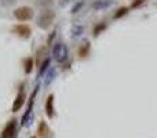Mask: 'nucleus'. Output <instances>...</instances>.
I'll return each mask as SVG.
<instances>
[{"instance_id":"obj_1","label":"nucleus","mask_w":157,"mask_h":138,"mask_svg":"<svg viewBox=\"0 0 157 138\" xmlns=\"http://www.w3.org/2000/svg\"><path fill=\"white\" fill-rule=\"evenodd\" d=\"M55 19V13L52 10H43L40 14H39L37 19H36V25H37L40 29H48L51 26V24L54 22Z\"/></svg>"},{"instance_id":"obj_2","label":"nucleus","mask_w":157,"mask_h":138,"mask_svg":"<svg viewBox=\"0 0 157 138\" xmlns=\"http://www.w3.org/2000/svg\"><path fill=\"white\" fill-rule=\"evenodd\" d=\"M51 55L57 62L62 64L68 60V55H69V51H68V46L65 43H55L52 46V50H51Z\"/></svg>"},{"instance_id":"obj_3","label":"nucleus","mask_w":157,"mask_h":138,"mask_svg":"<svg viewBox=\"0 0 157 138\" xmlns=\"http://www.w3.org/2000/svg\"><path fill=\"white\" fill-rule=\"evenodd\" d=\"M37 90H39V86H36L35 90H33V93H32V95H30V98H29V105H28L26 112L24 113V116H22V119H21L22 126H28L33 117V105H35V98H36V94H37Z\"/></svg>"},{"instance_id":"obj_4","label":"nucleus","mask_w":157,"mask_h":138,"mask_svg":"<svg viewBox=\"0 0 157 138\" xmlns=\"http://www.w3.org/2000/svg\"><path fill=\"white\" fill-rule=\"evenodd\" d=\"M33 15H35L33 8L28 7V6H21V7L14 10V17L18 21H29V19L33 18Z\"/></svg>"},{"instance_id":"obj_5","label":"nucleus","mask_w":157,"mask_h":138,"mask_svg":"<svg viewBox=\"0 0 157 138\" xmlns=\"http://www.w3.org/2000/svg\"><path fill=\"white\" fill-rule=\"evenodd\" d=\"M13 33H15L21 39H29L32 36V29L25 24H17L13 26Z\"/></svg>"},{"instance_id":"obj_6","label":"nucleus","mask_w":157,"mask_h":138,"mask_svg":"<svg viewBox=\"0 0 157 138\" xmlns=\"http://www.w3.org/2000/svg\"><path fill=\"white\" fill-rule=\"evenodd\" d=\"M25 100H26V93H25L24 84H21L18 94H17L15 100H14V102H13V108H11V111H13L14 113H15V112H18L19 109L22 108V105L25 104Z\"/></svg>"},{"instance_id":"obj_7","label":"nucleus","mask_w":157,"mask_h":138,"mask_svg":"<svg viewBox=\"0 0 157 138\" xmlns=\"http://www.w3.org/2000/svg\"><path fill=\"white\" fill-rule=\"evenodd\" d=\"M15 130H17V120L11 119L10 122L6 124V127L3 128V133L0 138H13L15 136Z\"/></svg>"},{"instance_id":"obj_8","label":"nucleus","mask_w":157,"mask_h":138,"mask_svg":"<svg viewBox=\"0 0 157 138\" xmlns=\"http://www.w3.org/2000/svg\"><path fill=\"white\" fill-rule=\"evenodd\" d=\"M52 131L51 128L48 127V124H47L44 120H40V123H39L37 126V136L39 138H51L52 136Z\"/></svg>"},{"instance_id":"obj_9","label":"nucleus","mask_w":157,"mask_h":138,"mask_svg":"<svg viewBox=\"0 0 157 138\" xmlns=\"http://www.w3.org/2000/svg\"><path fill=\"white\" fill-rule=\"evenodd\" d=\"M90 51H91V43L90 40L84 39V41L80 44V47L77 49V55L83 60V58H87L90 55Z\"/></svg>"},{"instance_id":"obj_10","label":"nucleus","mask_w":157,"mask_h":138,"mask_svg":"<svg viewBox=\"0 0 157 138\" xmlns=\"http://www.w3.org/2000/svg\"><path fill=\"white\" fill-rule=\"evenodd\" d=\"M46 115L50 117V119H52V117L55 116V108H54V94H50L48 97H47L46 100Z\"/></svg>"},{"instance_id":"obj_11","label":"nucleus","mask_w":157,"mask_h":138,"mask_svg":"<svg viewBox=\"0 0 157 138\" xmlns=\"http://www.w3.org/2000/svg\"><path fill=\"white\" fill-rule=\"evenodd\" d=\"M113 4V0H95L92 3V8L95 11H101V10H105V8L110 7Z\"/></svg>"},{"instance_id":"obj_12","label":"nucleus","mask_w":157,"mask_h":138,"mask_svg":"<svg viewBox=\"0 0 157 138\" xmlns=\"http://www.w3.org/2000/svg\"><path fill=\"white\" fill-rule=\"evenodd\" d=\"M58 75V69L55 68V66H52V68H50L48 70H47L46 73V79H44V86H50V84L52 83V81L55 80V77H57Z\"/></svg>"},{"instance_id":"obj_13","label":"nucleus","mask_w":157,"mask_h":138,"mask_svg":"<svg viewBox=\"0 0 157 138\" xmlns=\"http://www.w3.org/2000/svg\"><path fill=\"white\" fill-rule=\"evenodd\" d=\"M106 28H108V24H106V22H98V24H95V26L92 28V36H94V37H98Z\"/></svg>"},{"instance_id":"obj_14","label":"nucleus","mask_w":157,"mask_h":138,"mask_svg":"<svg viewBox=\"0 0 157 138\" xmlns=\"http://www.w3.org/2000/svg\"><path fill=\"white\" fill-rule=\"evenodd\" d=\"M50 62H51V58L47 57L46 60L43 61V64L40 65V68H39V73H37V77H43L44 75L47 73V70H48V66H50Z\"/></svg>"},{"instance_id":"obj_15","label":"nucleus","mask_w":157,"mask_h":138,"mask_svg":"<svg viewBox=\"0 0 157 138\" xmlns=\"http://www.w3.org/2000/svg\"><path fill=\"white\" fill-rule=\"evenodd\" d=\"M33 64H35V61H33V58H30V57H26L24 60V72H25V75H29V73L33 70Z\"/></svg>"},{"instance_id":"obj_16","label":"nucleus","mask_w":157,"mask_h":138,"mask_svg":"<svg viewBox=\"0 0 157 138\" xmlns=\"http://www.w3.org/2000/svg\"><path fill=\"white\" fill-rule=\"evenodd\" d=\"M83 32H84V28L81 25H73V28H72V37L73 39L80 37Z\"/></svg>"},{"instance_id":"obj_17","label":"nucleus","mask_w":157,"mask_h":138,"mask_svg":"<svg viewBox=\"0 0 157 138\" xmlns=\"http://www.w3.org/2000/svg\"><path fill=\"white\" fill-rule=\"evenodd\" d=\"M128 11H130V8H128V7H120L119 10H117L116 13L113 14V19L121 18V17H124L125 14H128Z\"/></svg>"},{"instance_id":"obj_18","label":"nucleus","mask_w":157,"mask_h":138,"mask_svg":"<svg viewBox=\"0 0 157 138\" xmlns=\"http://www.w3.org/2000/svg\"><path fill=\"white\" fill-rule=\"evenodd\" d=\"M43 54H46V49H39L37 50V60H36V62H37L39 68H40V65L43 64V61H41V58H43Z\"/></svg>"},{"instance_id":"obj_19","label":"nucleus","mask_w":157,"mask_h":138,"mask_svg":"<svg viewBox=\"0 0 157 138\" xmlns=\"http://www.w3.org/2000/svg\"><path fill=\"white\" fill-rule=\"evenodd\" d=\"M54 0H35V3L39 6V7H48V6L52 4Z\"/></svg>"},{"instance_id":"obj_20","label":"nucleus","mask_w":157,"mask_h":138,"mask_svg":"<svg viewBox=\"0 0 157 138\" xmlns=\"http://www.w3.org/2000/svg\"><path fill=\"white\" fill-rule=\"evenodd\" d=\"M83 6H84V0H80V2H77L76 4H75L73 7H72V11H71V13H72V14L78 13V11L81 10V7H83Z\"/></svg>"},{"instance_id":"obj_21","label":"nucleus","mask_w":157,"mask_h":138,"mask_svg":"<svg viewBox=\"0 0 157 138\" xmlns=\"http://www.w3.org/2000/svg\"><path fill=\"white\" fill-rule=\"evenodd\" d=\"M145 2H146V0H132V2H131V8L141 7V6L145 4Z\"/></svg>"},{"instance_id":"obj_22","label":"nucleus","mask_w":157,"mask_h":138,"mask_svg":"<svg viewBox=\"0 0 157 138\" xmlns=\"http://www.w3.org/2000/svg\"><path fill=\"white\" fill-rule=\"evenodd\" d=\"M55 33H57V30H54V32L48 36V39H47V46H51L52 40H54V37H55Z\"/></svg>"},{"instance_id":"obj_23","label":"nucleus","mask_w":157,"mask_h":138,"mask_svg":"<svg viewBox=\"0 0 157 138\" xmlns=\"http://www.w3.org/2000/svg\"><path fill=\"white\" fill-rule=\"evenodd\" d=\"M0 2H2V4H4V6H11L15 3V0H0Z\"/></svg>"},{"instance_id":"obj_24","label":"nucleus","mask_w":157,"mask_h":138,"mask_svg":"<svg viewBox=\"0 0 157 138\" xmlns=\"http://www.w3.org/2000/svg\"><path fill=\"white\" fill-rule=\"evenodd\" d=\"M30 138H37V137H30Z\"/></svg>"}]
</instances>
